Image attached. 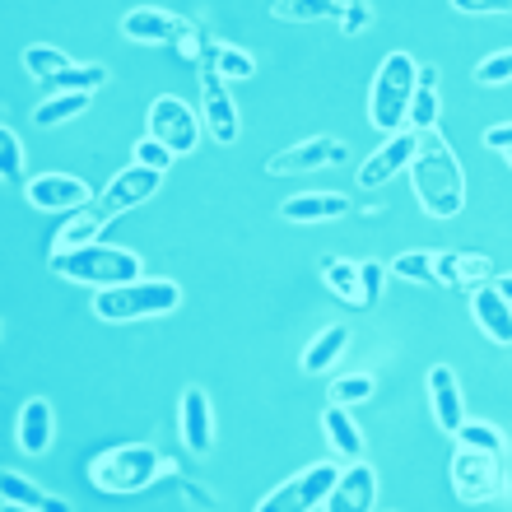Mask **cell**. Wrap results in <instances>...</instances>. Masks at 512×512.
Wrapping results in <instances>:
<instances>
[{
    "instance_id": "8",
    "label": "cell",
    "mask_w": 512,
    "mask_h": 512,
    "mask_svg": "<svg viewBox=\"0 0 512 512\" xmlns=\"http://www.w3.org/2000/svg\"><path fill=\"white\" fill-rule=\"evenodd\" d=\"M336 480H340V466H331V461L308 466L294 480H284L280 489H270L266 499H261V512H317V508H326Z\"/></svg>"
},
{
    "instance_id": "36",
    "label": "cell",
    "mask_w": 512,
    "mask_h": 512,
    "mask_svg": "<svg viewBox=\"0 0 512 512\" xmlns=\"http://www.w3.org/2000/svg\"><path fill=\"white\" fill-rule=\"evenodd\" d=\"M387 275H391V266H382V261H359V308H373V303H378Z\"/></svg>"
},
{
    "instance_id": "25",
    "label": "cell",
    "mask_w": 512,
    "mask_h": 512,
    "mask_svg": "<svg viewBox=\"0 0 512 512\" xmlns=\"http://www.w3.org/2000/svg\"><path fill=\"white\" fill-rule=\"evenodd\" d=\"M405 126L410 131H433L438 126V70L419 66V84L415 98H410V112H405Z\"/></svg>"
},
{
    "instance_id": "21",
    "label": "cell",
    "mask_w": 512,
    "mask_h": 512,
    "mask_svg": "<svg viewBox=\"0 0 512 512\" xmlns=\"http://www.w3.org/2000/svg\"><path fill=\"white\" fill-rule=\"evenodd\" d=\"M433 270H438V284H452V289H480L494 275L489 256H475V252H438Z\"/></svg>"
},
{
    "instance_id": "40",
    "label": "cell",
    "mask_w": 512,
    "mask_h": 512,
    "mask_svg": "<svg viewBox=\"0 0 512 512\" xmlns=\"http://www.w3.org/2000/svg\"><path fill=\"white\" fill-rule=\"evenodd\" d=\"M368 24H373V5H368V0H345V14H340V33H345V38H359Z\"/></svg>"
},
{
    "instance_id": "34",
    "label": "cell",
    "mask_w": 512,
    "mask_h": 512,
    "mask_svg": "<svg viewBox=\"0 0 512 512\" xmlns=\"http://www.w3.org/2000/svg\"><path fill=\"white\" fill-rule=\"evenodd\" d=\"M0 173L10 187H28L24 182V145H19V135L10 126H0Z\"/></svg>"
},
{
    "instance_id": "39",
    "label": "cell",
    "mask_w": 512,
    "mask_h": 512,
    "mask_svg": "<svg viewBox=\"0 0 512 512\" xmlns=\"http://www.w3.org/2000/svg\"><path fill=\"white\" fill-rule=\"evenodd\" d=\"M475 80H480V84H508L512 80V47H508V52L485 56V61L475 66Z\"/></svg>"
},
{
    "instance_id": "16",
    "label": "cell",
    "mask_w": 512,
    "mask_h": 512,
    "mask_svg": "<svg viewBox=\"0 0 512 512\" xmlns=\"http://www.w3.org/2000/svg\"><path fill=\"white\" fill-rule=\"evenodd\" d=\"M429 405H433V424L457 438V429L466 424V401H461L457 373L447 364H433V373H429Z\"/></svg>"
},
{
    "instance_id": "11",
    "label": "cell",
    "mask_w": 512,
    "mask_h": 512,
    "mask_svg": "<svg viewBox=\"0 0 512 512\" xmlns=\"http://www.w3.org/2000/svg\"><path fill=\"white\" fill-rule=\"evenodd\" d=\"M331 163H345V145L331 140V135H317V140H303V145L284 149L266 163V173L275 177H294V173H317V168H331Z\"/></svg>"
},
{
    "instance_id": "4",
    "label": "cell",
    "mask_w": 512,
    "mask_h": 512,
    "mask_svg": "<svg viewBox=\"0 0 512 512\" xmlns=\"http://www.w3.org/2000/svg\"><path fill=\"white\" fill-rule=\"evenodd\" d=\"M52 270L70 284H89V289H112V284H131L140 280V256L126 247H75V252H56Z\"/></svg>"
},
{
    "instance_id": "35",
    "label": "cell",
    "mask_w": 512,
    "mask_h": 512,
    "mask_svg": "<svg viewBox=\"0 0 512 512\" xmlns=\"http://www.w3.org/2000/svg\"><path fill=\"white\" fill-rule=\"evenodd\" d=\"M391 275L396 280H415V284H438V270H433V252H405L391 261Z\"/></svg>"
},
{
    "instance_id": "41",
    "label": "cell",
    "mask_w": 512,
    "mask_h": 512,
    "mask_svg": "<svg viewBox=\"0 0 512 512\" xmlns=\"http://www.w3.org/2000/svg\"><path fill=\"white\" fill-rule=\"evenodd\" d=\"M461 14H512V0H452Z\"/></svg>"
},
{
    "instance_id": "23",
    "label": "cell",
    "mask_w": 512,
    "mask_h": 512,
    "mask_svg": "<svg viewBox=\"0 0 512 512\" xmlns=\"http://www.w3.org/2000/svg\"><path fill=\"white\" fill-rule=\"evenodd\" d=\"M322 433H326V443L336 447L340 461H359V452H364V433H359V424L350 419V405H326L322 410Z\"/></svg>"
},
{
    "instance_id": "7",
    "label": "cell",
    "mask_w": 512,
    "mask_h": 512,
    "mask_svg": "<svg viewBox=\"0 0 512 512\" xmlns=\"http://www.w3.org/2000/svg\"><path fill=\"white\" fill-rule=\"evenodd\" d=\"M163 173L159 168H145V163H131V168H122V173L112 177L108 187L98 191L94 201L84 205L89 215L98 219V224H112L117 215H126V210H135V205H145L154 191H159Z\"/></svg>"
},
{
    "instance_id": "1",
    "label": "cell",
    "mask_w": 512,
    "mask_h": 512,
    "mask_svg": "<svg viewBox=\"0 0 512 512\" xmlns=\"http://www.w3.org/2000/svg\"><path fill=\"white\" fill-rule=\"evenodd\" d=\"M410 182H415V196H419V205H424V215H433V219L461 215V205H466V173H461L452 145L438 135V126H433V131H419Z\"/></svg>"
},
{
    "instance_id": "3",
    "label": "cell",
    "mask_w": 512,
    "mask_h": 512,
    "mask_svg": "<svg viewBox=\"0 0 512 512\" xmlns=\"http://www.w3.org/2000/svg\"><path fill=\"white\" fill-rule=\"evenodd\" d=\"M415 84H419V61L410 52H391L378 66V75H373V89H368V122L387 135L405 131V112H410Z\"/></svg>"
},
{
    "instance_id": "38",
    "label": "cell",
    "mask_w": 512,
    "mask_h": 512,
    "mask_svg": "<svg viewBox=\"0 0 512 512\" xmlns=\"http://www.w3.org/2000/svg\"><path fill=\"white\" fill-rule=\"evenodd\" d=\"M173 159H177V154L163 145V140L145 135V140L135 145V159H131V163H145V168H159V173H168V168H173Z\"/></svg>"
},
{
    "instance_id": "14",
    "label": "cell",
    "mask_w": 512,
    "mask_h": 512,
    "mask_svg": "<svg viewBox=\"0 0 512 512\" xmlns=\"http://www.w3.org/2000/svg\"><path fill=\"white\" fill-rule=\"evenodd\" d=\"M373 503H378V471H373L368 461H350V466L340 471L326 508L331 512H368Z\"/></svg>"
},
{
    "instance_id": "18",
    "label": "cell",
    "mask_w": 512,
    "mask_h": 512,
    "mask_svg": "<svg viewBox=\"0 0 512 512\" xmlns=\"http://www.w3.org/2000/svg\"><path fill=\"white\" fill-rule=\"evenodd\" d=\"M471 317L494 345H512V303L494 289V284L471 289Z\"/></svg>"
},
{
    "instance_id": "15",
    "label": "cell",
    "mask_w": 512,
    "mask_h": 512,
    "mask_svg": "<svg viewBox=\"0 0 512 512\" xmlns=\"http://www.w3.org/2000/svg\"><path fill=\"white\" fill-rule=\"evenodd\" d=\"M187 19H177V14L159 10V5H140L122 19V38L131 42H145V47H163V42H177L187 33Z\"/></svg>"
},
{
    "instance_id": "20",
    "label": "cell",
    "mask_w": 512,
    "mask_h": 512,
    "mask_svg": "<svg viewBox=\"0 0 512 512\" xmlns=\"http://www.w3.org/2000/svg\"><path fill=\"white\" fill-rule=\"evenodd\" d=\"M14 438H19V447H24L28 457H42V452L52 447L56 415H52V405L42 401V396L24 401V410H19V419H14Z\"/></svg>"
},
{
    "instance_id": "29",
    "label": "cell",
    "mask_w": 512,
    "mask_h": 512,
    "mask_svg": "<svg viewBox=\"0 0 512 512\" xmlns=\"http://www.w3.org/2000/svg\"><path fill=\"white\" fill-rule=\"evenodd\" d=\"M108 229V224H98L89 210H75V215L61 224V233H56V252H75V247H89V243H98V233Z\"/></svg>"
},
{
    "instance_id": "12",
    "label": "cell",
    "mask_w": 512,
    "mask_h": 512,
    "mask_svg": "<svg viewBox=\"0 0 512 512\" xmlns=\"http://www.w3.org/2000/svg\"><path fill=\"white\" fill-rule=\"evenodd\" d=\"M415 149H419V131H396L382 149H373V159L359 168V187H382V182H391L396 173H405L410 163H415Z\"/></svg>"
},
{
    "instance_id": "9",
    "label": "cell",
    "mask_w": 512,
    "mask_h": 512,
    "mask_svg": "<svg viewBox=\"0 0 512 512\" xmlns=\"http://www.w3.org/2000/svg\"><path fill=\"white\" fill-rule=\"evenodd\" d=\"M201 122L205 117H196V112L173 94L154 98V108H149V135L163 140L173 154H191V149H196V140H201Z\"/></svg>"
},
{
    "instance_id": "2",
    "label": "cell",
    "mask_w": 512,
    "mask_h": 512,
    "mask_svg": "<svg viewBox=\"0 0 512 512\" xmlns=\"http://www.w3.org/2000/svg\"><path fill=\"white\" fill-rule=\"evenodd\" d=\"M163 471H173V461L163 457L159 447H149V443H117V447H108V452H98V457H94L89 480H94V489H103V494L126 499V494L149 489Z\"/></svg>"
},
{
    "instance_id": "30",
    "label": "cell",
    "mask_w": 512,
    "mask_h": 512,
    "mask_svg": "<svg viewBox=\"0 0 512 512\" xmlns=\"http://www.w3.org/2000/svg\"><path fill=\"white\" fill-rule=\"evenodd\" d=\"M103 80H108L103 66H66L47 84H52V94H94V89H103Z\"/></svg>"
},
{
    "instance_id": "37",
    "label": "cell",
    "mask_w": 512,
    "mask_h": 512,
    "mask_svg": "<svg viewBox=\"0 0 512 512\" xmlns=\"http://www.w3.org/2000/svg\"><path fill=\"white\" fill-rule=\"evenodd\" d=\"M457 443L461 447H485V452H503V433L494 429V424H461L457 429Z\"/></svg>"
},
{
    "instance_id": "44",
    "label": "cell",
    "mask_w": 512,
    "mask_h": 512,
    "mask_svg": "<svg viewBox=\"0 0 512 512\" xmlns=\"http://www.w3.org/2000/svg\"><path fill=\"white\" fill-rule=\"evenodd\" d=\"M503 154H508V163H512V149H503Z\"/></svg>"
},
{
    "instance_id": "33",
    "label": "cell",
    "mask_w": 512,
    "mask_h": 512,
    "mask_svg": "<svg viewBox=\"0 0 512 512\" xmlns=\"http://www.w3.org/2000/svg\"><path fill=\"white\" fill-rule=\"evenodd\" d=\"M373 387L378 382L368 378V373H350V378H331V387H326V401L331 405H359L373 396Z\"/></svg>"
},
{
    "instance_id": "17",
    "label": "cell",
    "mask_w": 512,
    "mask_h": 512,
    "mask_svg": "<svg viewBox=\"0 0 512 512\" xmlns=\"http://www.w3.org/2000/svg\"><path fill=\"white\" fill-rule=\"evenodd\" d=\"M177 429H182V443L205 457L210 443H215V415H210V396L201 387H187L182 391V415H177Z\"/></svg>"
},
{
    "instance_id": "19",
    "label": "cell",
    "mask_w": 512,
    "mask_h": 512,
    "mask_svg": "<svg viewBox=\"0 0 512 512\" xmlns=\"http://www.w3.org/2000/svg\"><path fill=\"white\" fill-rule=\"evenodd\" d=\"M289 224H326V219H345L350 215V196L340 191H298L289 196L280 210Z\"/></svg>"
},
{
    "instance_id": "27",
    "label": "cell",
    "mask_w": 512,
    "mask_h": 512,
    "mask_svg": "<svg viewBox=\"0 0 512 512\" xmlns=\"http://www.w3.org/2000/svg\"><path fill=\"white\" fill-rule=\"evenodd\" d=\"M322 280H326V289H331L340 303L359 308V261H345V256H322Z\"/></svg>"
},
{
    "instance_id": "5",
    "label": "cell",
    "mask_w": 512,
    "mask_h": 512,
    "mask_svg": "<svg viewBox=\"0 0 512 512\" xmlns=\"http://www.w3.org/2000/svg\"><path fill=\"white\" fill-rule=\"evenodd\" d=\"M182 303V289L173 280H131V284H112L98 289L94 312L98 322H145V317H163Z\"/></svg>"
},
{
    "instance_id": "6",
    "label": "cell",
    "mask_w": 512,
    "mask_h": 512,
    "mask_svg": "<svg viewBox=\"0 0 512 512\" xmlns=\"http://www.w3.org/2000/svg\"><path fill=\"white\" fill-rule=\"evenodd\" d=\"M503 485H508L503 452H485V447H457V457H452V489H457L461 503L499 499Z\"/></svg>"
},
{
    "instance_id": "13",
    "label": "cell",
    "mask_w": 512,
    "mask_h": 512,
    "mask_svg": "<svg viewBox=\"0 0 512 512\" xmlns=\"http://www.w3.org/2000/svg\"><path fill=\"white\" fill-rule=\"evenodd\" d=\"M28 205L33 210H80V205L94 201V191L84 187L80 177H70V173H42L33 177L24 187Z\"/></svg>"
},
{
    "instance_id": "10",
    "label": "cell",
    "mask_w": 512,
    "mask_h": 512,
    "mask_svg": "<svg viewBox=\"0 0 512 512\" xmlns=\"http://www.w3.org/2000/svg\"><path fill=\"white\" fill-rule=\"evenodd\" d=\"M201 117L215 145H233L238 140V103L229 94V80L215 66H201Z\"/></svg>"
},
{
    "instance_id": "22",
    "label": "cell",
    "mask_w": 512,
    "mask_h": 512,
    "mask_svg": "<svg viewBox=\"0 0 512 512\" xmlns=\"http://www.w3.org/2000/svg\"><path fill=\"white\" fill-rule=\"evenodd\" d=\"M0 499H5V508H24V512H66L70 503L66 499H52V494H42L28 475L19 471H5L0 475Z\"/></svg>"
},
{
    "instance_id": "24",
    "label": "cell",
    "mask_w": 512,
    "mask_h": 512,
    "mask_svg": "<svg viewBox=\"0 0 512 512\" xmlns=\"http://www.w3.org/2000/svg\"><path fill=\"white\" fill-rule=\"evenodd\" d=\"M345 350H350V331L345 326H326L322 336H312V345L303 350V373H312V378H322V373H331V368L345 359Z\"/></svg>"
},
{
    "instance_id": "32",
    "label": "cell",
    "mask_w": 512,
    "mask_h": 512,
    "mask_svg": "<svg viewBox=\"0 0 512 512\" xmlns=\"http://www.w3.org/2000/svg\"><path fill=\"white\" fill-rule=\"evenodd\" d=\"M205 66H215L224 80H252V75H256V61H252V56L238 52V47H229V42H215V56H210Z\"/></svg>"
},
{
    "instance_id": "43",
    "label": "cell",
    "mask_w": 512,
    "mask_h": 512,
    "mask_svg": "<svg viewBox=\"0 0 512 512\" xmlns=\"http://www.w3.org/2000/svg\"><path fill=\"white\" fill-rule=\"evenodd\" d=\"M494 289H499V294L512 303V275H499V280H494Z\"/></svg>"
},
{
    "instance_id": "28",
    "label": "cell",
    "mask_w": 512,
    "mask_h": 512,
    "mask_svg": "<svg viewBox=\"0 0 512 512\" xmlns=\"http://www.w3.org/2000/svg\"><path fill=\"white\" fill-rule=\"evenodd\" d=\"M84 108H89V94H52L47 103H38V108H33V126L52 131V126L70 122V117H80Z\"/></svg>"
},
{
    "instance_id": "42",
    "label": "cell",
    "mask_w": 512,
    "mask_h": 512,
    "mask_svg": "<svg viewBox=\"0 0 512 512\" xmlns=\"http://www.w3.org/2000/svg\"><path fill=\"white\" fill-rule=\"evenodd\" d=\"M485 145L489 149H512V122L508 126H489V131H485Z\"/></svg>"
},
{
    "instance_id": "26",
    "label": "cell",
    "mask_w": 512,
    "mask_h": 512,
    "mask_svg": "<svg viewBox=\"0 0 512 512\" xmlns=\"http://www.w3.org/2000/svg\"><path fill=\"white\" fill-rule=\"evenodd\" d=\"M270 14L284 19V24H317V19H340L345 5L340 0H275Z\"/></svg>"
},
{
    "instance_id": "31",
    "label": "cell",
    "mask_w": 512,
    "mask_h": 512,
    "mask_svg": "<svg viewBox=\"0 0 512 512\" xmlns=\"http://www.w3.org/2000/svg\"><path fill=\"white\" fill-rule=\"evenodd\" d=\"M66 66H75L61 47H47V42H33V47H24V70L33 75V80H52L56 70H66Z\"/></svg>"
}]
</instances>
